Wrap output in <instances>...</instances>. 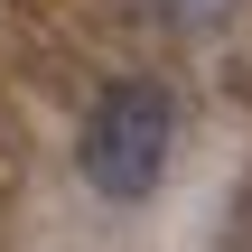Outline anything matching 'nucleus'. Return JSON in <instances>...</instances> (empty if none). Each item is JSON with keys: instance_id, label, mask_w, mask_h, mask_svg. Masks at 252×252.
Masks as SVG:
<instances>
[{"instance_id": "1", "label": "nucleus", "mask_w": 252, "mask_h": 252, "mask_svg": "<svg viewBox=\"0 0 252 252\" xmlns=\"http://www.w3.org/2000/svg\"><path fill=\"white\" fill-rule=\"evenodd\" d=\"M168 150H178V94L159 75H122L84 103V131H75V168L103 206H140L159 196L168 178Z\"/></svg>"}, {"instance_id": "2", "label": "nucleus", "mask_w": 252, "mask_h": 252, "mask_svg": "<svg viewBox=\"0 0 252 252\" xmlns=\"http://www.w3.org/2000/svg\"><path fill=\"white\" fill-rule=\"evenodd\" d=\"M150 9H159V19H168L178 37H215V28H224V19H234L243 0H150Z\"/></svg>"}]
</instances>
